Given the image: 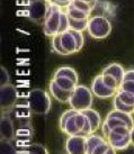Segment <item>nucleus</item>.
Wrapping results in <instances>:
<instances>
[{"label":"nucleus","mask_w":134,"mask_h":154,"mask_svg":"<svg viewBox=\"0 0 134 154\" xmlns=\"http://www.w3.org/2000/svg\"><path fill=\"white\" fill-rule=\"evenodd\" d=\"M27 101L32 112L36 115H46L52 106L50 94L39 88L30 90L27 96Z\"/></svg>","instance_id":"obj_1"},{"label":"nucleus","mask_w":134,"mask_h":154,"mask_svg":"<svg viewBox=\"0 0 134 154\" xmlns=\"http://www.w3.org/2000/svg\"><path fill=\"white\" fill-rule=\"evenodd\" d=\"M92 92L86 86H77L71 94L69 105L76 111H83L92 106Z\"/></svg>","instance_id":"obj_2"},{"label":"nucleus","mask_w":134,"mask_h":154,"mask_svg":"<svg viewBox=\"0 0 134 154\" xmlns=\"http://www.w3.org/2000/svg\"><path fill=\"white\" fill-rule=\"evenodd\" d=\"M63 11V8L52 4L48 0V9L45 22L43 24V32L45 36L53 37L55 35H59L60 30V22H61V14Z\"/></svg>","instance_id":"obj_3"},{"label":"nucleus","mask_w":134,"mask_h":154,"mask_svg":"<svg viewBox=\"0 0 134 154\" xmlns=\"http://www.w3.org/2000/svg\"><path fill=\"white\" fill-rule=\"evenodd\" d=\"M87 32L92 38L104 39L112 32V24L105 16H92L88 20Z\"/></svg>","instance_id":"obj_4"},{"label":"nucleus","mask_w":134,"mask_h":154,"mask_svg":"<svg viewBox=\"0 0 134 154\" xmlns=\"http://www.w3.org/2000/svg\"><path fill=\"white\" fill-rule=\"evenodd\" d=\"M48 9V0H39L27 4L26 16L32 22L44 24Z\"/></svg>","instance_id":"obj_5"},{"label":"nucleus","mask_w":134,"mask_h":154,"mask_svg":"<svg viewBox=\"0 0 134 154\" xmlns=\"http://www.w3.org/2000/svg\"><path fill=\"white\" fill-rule=\"evenodd\" d=\"M77 114V111L74 109H69V110H65L60 117V125L61 131L67 134L68 136H74V135H80V129L77 126L76 119H74V116Z\"/></svg>","instance_id":"obj_6"},{"label":"nucleus","mask_w":134,"mask_h":154,"mask_svg":"<svg viewBox=\"0 0 134 154\" xmlns=\"http://www.w3.org/2000/svg\"><path fill=\"white\" fill-rule=\"evenodd\" d=\"M0 100H1V111L10 110L18 103V92L15 86L9 83L1 86L0 89Z\"/></svg>","instance_id":"obj_7"},{"label":"nucleus","mask_w":134,"mask_h":154,"mask_svg":"<svg viewBox=\"0 0 134 154\" xmlns=\"http://www.w3.org/2000/svg\"><path fill=\"white\" fill-rule=\"evenodd\" d=\"M0 136L1 141H15L16 127L9 111H1L0 119Z\"/></svg>","instance_id":"obj_8"},{"label":"nucleus","mask_w":134,"mask_h":154,"mask_svg":"<svg viewBox=\"0 0 134 154\" xmlns=\"http://www.w3.org/2000/svg\"><path fill=\"white\" fill-rule=\"evenodd\" d=\"M91 92L94 96H96L97 98L100 99H108L115 97V94H117V90L111 89L108 87L105 86L104 81H103V75L101 73L96 75L94 78V80L91 82Z\"/></svg>","instance_id":"obj_9"},{"label":"nucleus","mask_w":134,"mask_h":154,"mask_svg":"<svg viewBox=\"0 0 134 154\" xmlns=\"http://www.w3.org/2000/svg\"><path fill=\"white\" fill-rule=\"evenodd\" d=\"M65 151L68 154H87V137L69 136L65 141Z\"/></svg>","instance_id":"obj_10"},{"label":"nucleus","mask_w":134,"mask_h":154,"mask_svg":"<svg viewBox=\"0 0 134 154\" xmlns=\"http://www.w3.org/2000/svg\"><path fill=\"white\" fill-rule=\"evenodd\" d=\"M106 141L109 143V145L116 151L126 150L131 145V134L129 135H120L114 132H111Z\"/></svg>","instance_id":"obj_11"},{"label":"nucleus","mask_w":134,"mask_h":154,"mask_svg":"<svg viewBox=\"0 0 134 154\" xmlns=\"http://www.w3.org/2000/svg\"><path fill=\"white\" fill-rule=\"evenodd\" d=\"M48 92H50V94L52 96L53 98L62 103H69L70 97H71V94H72V91H65V90L61 89L60 87L54 82L53 79L48 83Z\"/></svg>","instance_id":"obj_12"},{"label":"nucleus","mask_w":134,"mask_h":154,"mask_svg":"<svg viewBox=\"0 0 134 154\" xmlns=\"http://www.w3.org/2000/svg\"><path fill=\"white\" fill-rule=\"evenodd\" d=\"M61 35V44L64 48V51L67 52L68 55H71V54H74L78 52V45H77V42H76V38H74L73 34L71 33V30L68 29L67 32L62 33Z\"/></svg>","instance_id":"obj_13"},{"label":"nucleus","mask_w":134,"mask_h":154,"mask_svg":"<svg viewBox=\"0 0 134 154\" xmlns=\"http://www.w3.org/2000/svg\"><path fill=\"white\" fill-rule=\"evenodd\" d=\"M101 74H108L112 75L116 79L118 85L121 86V83L124 81V74H125V70L120 63H111L107 66H105L101 71Z\"/></svg>","instance_id":"obj_14"},{"label":"nucleus","mask_w":134,"mask_h":154,"mask_svg":"<svg viewBox=\"0 0 134 154\" xmlns=\"http://www.w3.org/2000/svg\"><path fill=\"white\" fill-rule=\"evenodd\" d=\"M74 119H76V123H77V126L78 128L80 129V135L81 136H89L92 134V131H91V125L89 119L87 118V116L81 112V111H77V114L74 116Z\"/></svg>","instance_id":"obj_15"},{"label":"nucleus","mask_w":134,"mask_h":154,"mask_svg":"<svg viewBox=\"0 0 134 154\" xmlns=\"http://www.w3.org/2000/svg\"><path fill=\"white\" fill-rule=\"evenodd\" d=\"M85 115L87 116V118L89 119L91 125V131H92V134H95L98 129L100 128L101 126V117H100L99 112L92 108H89V109H86V110L81 111Z\"/></svg>","instance_id":"obj_16"},{"label":"nucleus","mask_w":134,"mask_h":154,"mask_svg":"<svg viewBox=\"0 0 134 154\" xmlns=\"http://www.w3.org/2000/svg\"><path fill=\"white\" fill-rule=\"evenodd\" d=\"M18 154H48V152L41 144H28L18 149Z\"/></svg>","instance_id":"obj_17"},{"label":"nucleus","mask_w":134,"mask_h":154,"mask_svg":"<svg viewBox=\"0 0 134 154\" xmlns=\"http://www.w3.org/2000/svg\"><path fill=\"white\" fill-rule=\"evenodd\" d=\"M60 77H64V78H68V79H71V80H73L76 83H78V74L76 72V70L72 68H70V66H61L56 70L55 72H54V75L53 78H60Z\"/></svg>","instance_id":"obj_18"},{"label":"nucleus","mask_w":134,"mask_h":154,"mask_svg":"<svg viewBox=\"0 0 134 154\" xmlns=\"http://www.w3.org/2000/svg\"><path fill=\"white\" fill-rule=\"evenodd\" d=\"M106 138L98 134H91L89 136H87V154H92L94 150L100 143H104Z\"/></svg>","instance_id":"obj_19"},{"label":"nucleus","mask_w":134,"mask_h":154,"mask_svg":"<svg viewBox=\"0 0 134 154\" xmlns=\"http://www.w3.org/2000/svg\"><path fill=\"white\" fill-rule=\"evenodd\" d=\"M65 13L68 14L69 18L71 19H77V20H81V19H88L90 18V15L89 14L82 11L80 9H78L77 7H74L73 5L70 4L67 8H64Z\"/></svg>","instance_id":"obj_20"},{"label":"nucleus","mask_w":134,"mask_h":154,"mask_svg":"<svg viewBox=\"0 0 134 154\" xmlns=\"http://www.w3.org/2000/svg\"><path fill=\"white\" fill-rule=\"evenodd\" d=\"M53 80H54V82L60 87L61 89L65 90V91H73L74 88L78 86V83H76L73 80L68 79V78H64V77L53 78Z\"/></svg>","instance_id":"obj_21"},{"label":"nucleus","mask_w":134,"mask_h":154,"mask_svg":"<svg viewBox=\"0 0 134 154\" xmlns=\"http://www.w3.org/2000/svg\"><path fill=\"white\" fill-rule=\"evenodd\" d=\"M0 154H18V147L15 141H1Z\"/></svg>","instance_id":"obj_22"},{"label":"nucleus","mask_w":134,"mask_h":154,"mask_svg":"<svg viewBox=\"0 0 134 154\" xmlns=\"http://www.w3.org/2000/svg\"><path fill=\"white\" fill-rule=\"evenodd\" d=\"M113 107L115 110L122 111V112H126V114H134V107L132 106H127L124 103H122L121 99L115 94L114 100H113Z\"/></svg>","instance_id":"obj_23"},{"label":"nucleus","mask_w":134,"mask_h":154,"mask_svg":"<svg viewBox=\"0 0 134 154\" xmlns=\"http://www.w3.org/2000/svg\"><path fill=\"white\" fill-rule=\"evenodd\" d=\"M88 19H81V20H77V19H71L69 18V26H70V29H73V30H78V32H83V30L87 29L88 27Z\"/></svg>","instance_id":"obj_24"},{"label":"nucleus","mask_w":134,"mask_h":154,"mask_svg":"<svg viewBox=\"0 0 134 154\" xmlns=\"http://www.w3.org/2000/svg\"><path fill=\"white\" fill-rule=\"evenodd\" d=\"M51 45H52L53 51L56 52L59 55H68L67 52L64 51V48L61 44V35H55L53 36L52 39H51Z\"/></svg>","instance_id":"obj_25"},{"label":"nucleus","mask_w":134,"mask_h":154,"mask_svg":"<svg viewBox=\"0 0 134 154\" xmlns=\"http://www.w3.org/2000/svg\"><path fill=\"white\" fill-rule=\"evenodd\" d=\"M116 96L121 99L122 103H124L125 105H127V106H132V107H134V94H130V92H126V91H121V90H118Z\"/></svg>","instance_id":"obj_26"},{"label":"nucleus","mask_w":134,"mask_h":154,"mask_svg":"<svg viewBox=\"0 0 134 154\" xmlns=\"http://www.w3.org/2000/svg\"><path fill=\"white\" fill-rule=\"evenodd\" d=\"M103 75V81H104L105 86L108 87V88H111V89H114V90H117L120 89V85H118V82L116 81V79L112 75H108V74H101Z\"/></svg>","instance_id":"obj_27"},{"label":"nucleus","mask_w":134,"mask_h":154,"mask_svg":"<svg viewBox=\"0 0 134 154\" xmlns=\"http://www.w3.org/2000/svg\"><path fill=\"white\" fill-rule=\"evenodd\" d=\"M68 29H70L69 16H68V14L65 13V10H63L62 14H61V22H60V30H59V34H62V33L67 32Z\"/></svg>","instance_id":"obj_28"},{"label":"nucleus","mask_w":134,"mask_h":154,"mask_svg":"<svg viewBox=\"0 0 134 154\" xmlns=\"http://www.w3.org/2000/svg\"><path fill=\"white\" fill-rule=\"evenodd\" d=\"M71 5H73L74 7H77L78 9H80V10H82V11H85L87 14H89V15H90L92 9H94L90 5H88L87 2L81 1V0H72Z\"/></svg>","instance_id":"obj_29"},{"label":"nucleus","mask_w":134,"mask_h":154,"mask_svg":"<svg viewBox=\"0 0 134 154\" xmlns=\"http://www.w3.org/2000/svg\"><path fill=\"white\" fill-rule=\"evenodd\" d=\"M71 33L73 34L74 38H76V42H77V45H78V52L81 51V48L83 47V44H85V37L82 35L81 32H78V30H73V29H70Z\"/></svg>","instance_id":"obj_30"},{"label":"nucleus","mask_w":134,"mask_h":154,"mask_svg":"<svg viewBox=\"0 0 134 154\" xmlns=\"http://www.w3.org/2000/svg\"><path fill=\"white\" fill-rule=\"evenodd\" d=\"M121 91H126V92H130V94H134V81H123L120 86V89Z\"/></svg>","instance_id":"obj_31"},{"label":"nucleus","mask_w":134,"mask_h":154,"mask_svg":"<svg viewBox=\"0 0 134 154\" xmlns=\"http://www.w3.org/2000/svg\"><path fill=\"white\" fill-rule=\"evenodd\" d=\"M111 149V145H109V143L107 141H105L104 143H100L99 145L96 147L92 154H106L107 153V151Z\"/></svg>","instance_id":"obj_32"},{"label":"nucleus","mask_w":134,"mask_h":154,"mask_svg":"<svg viewBox=\"0 0 134 154\" xmlns=\"http://www.w3.org/2000/svg\"><path fill=\"white\" fill-rule=\"evenodd\" d=\"M1 86H6L10 83V77H9L8 71L6 70V68L1 66Z\"/></svg>","instance_id":"obj_33"},{"label":"nucleus","mask_w":134,"mask_h":154,"mask_svg":"<svg viewBox=\"0 0 134 154\" xmlns=\"http://www.w3.org/2000/svg\"><path fill=\"white\" fill-rule=\"evenodd\" d=\"M50 1H51L52 4L61 7V8H67V7L72 2V0H50Z\"/></svg>","instance_id":"obj_34"},{"label":"nucleus","mask_w":134,"mask_h":154,"mask_svg":"<svg viewBox=\"0 0 134 154\" xmlns=\"http://www.w3.org/2000/svg\"><path fill=\"white\" fill-rule=\"evenodd\" d=\"M134 81V69H131V70H127L125 71V74H124V81Z\"/></svg>","instance_id":"obj_35"},{"label":"nucleus","mask_w":134,"mask_h":154,"mask_svg":"<svg viewBox=\"0 0 134 154\" xmlns=\"http://www.w3.org/2000/svg\"><path fill=\"white\" fill-rule=\"evenodd\" d=\"M81 1H85V2H87L88 5H90L92 8H95V6L97 5V1H98V0H81Z\"/></svg>","instance_id":"obj_36"},{"label":"nucleus","mask_w":134,"mask_h":154,"mask_svg":"<svg viewBox=\"0 0 134 154\" xmlns=\"http://www.w3.org/2000/svg\"><path fill=\"white\" fill-rule=\"evenodd\" d=\"M131 145L134 146V126L133 128L131 129Z\"/></svg>","instance_id":"obj_37"},{"label":"nucleus","mask_w":134,"mask_h":154,"mask_svg":"<svg viewBox=\"0 0 134 154\" xmlns=\"http://www.w3.org/2000/svg\"><path fill=\"white\" fill-rule=\"evenodd\" d=\"M106 154H116V150H115V149H113L112 146H111V149L107 151V153Z\"/></svg>","instance_id":"obj_38"},{"label":"nucleus","mask_w":134,"mask_h":154,"mask_svg":"<svg viewBox=\"0 0 134 154\" xmlns=\"http://www.w3.org/2000/svg\"><path fill=\"white\" fill-rule=\"evenodd\" d=\"M33 1H39V0H30V1H28V4H30V2H33Z\"/></svg>","instance_id":"obj_39"}]
</instances>
